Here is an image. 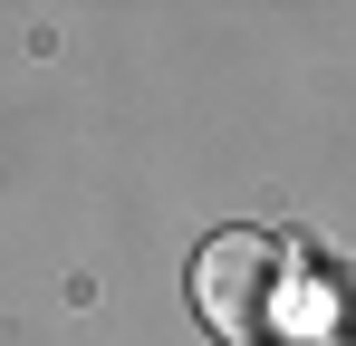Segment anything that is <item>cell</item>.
Returning <instances> with one entry per match:
<instances>
[{"label": "cell", "instance_id": "cell-1", "mask_svg": "<svg viewBox=\"0 0 356 346\" xmlns=\"http://www.w3.org/2000/svg\"><path fill=\"white\" fill-rule=\"evenodd\" d=\"M280 298H289V250L280 240H260V231H222V240H202V260H193V308H202V327L212 337H270L280 327Z\"/></svg>", "mask_w": 356, "mask_h": 346}]
</instances>
